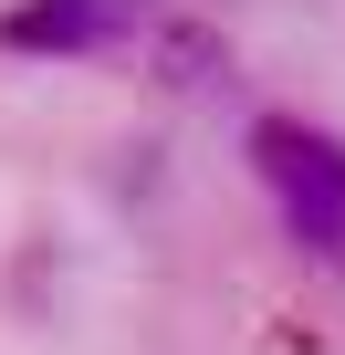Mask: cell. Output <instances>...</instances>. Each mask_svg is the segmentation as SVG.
Masks as SVG:
<instances>
[{"mask_svg": "<svg viewBox=\"0 0 345 355\" xmlns=\"http://www.w3.org/2000/svg\"><path fill=\"white\" fill-rule=\"evenodd\" d=\"M251 167H262V189L283 209V230L345 272V136L303 125V115H262L251 125Z\"/></svg>", "mask_w": 345, "mask_h": 355, "instance_id": "obj_1", "label": "cell"}, {"mask_svg": "<svg viewBox=\"0 0 345 355\" xmlns=\"http://www.w3.org/2000/svg\"><path fill=\"white\" fill-rule=\"evenodd\" d=\"M126 21H136V0H11L0 42L11 53H105Z\"/></svg>", "mask_w": 345, "mask_h": 355, "instance_id": "obj_2", "label": "cell"}, {"mask_svg": "<svg viewBox=\"0 0 345 355\" xmlns=\"http://www.w3.org/2000/svg\"><path fill=\"white\" fill-rule=\"evenodd\" d=\"M157 73H167V84H210V73H220V42H210L199 21H167V32H157Z\"/></svg>", "mask_w": 345, "mask_h": 355, "instance_id": "obj_3", "label": "cell"}]
</instances>
